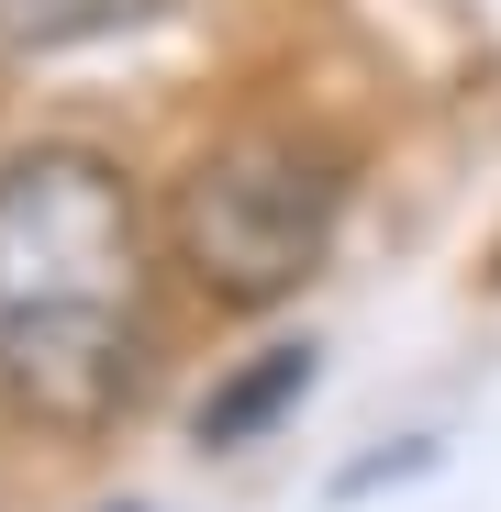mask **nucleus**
I'll use <instances>...</instances> for the list:
<instances>
[{
    "label": "nucleus",
    "instance_id": "20e7f679",
    "mask_svg": "<svg viewBox=\"0 0 501 512\" xmlns=\"http://www.w3.org/2000/svg\"><path fill=\"white\" fill-rule=\"evenodd\" d=\"M156 12V0H0V45H78V34H112Z\"/></svg>",
    "mask_w": 501,
    "mask_h": 512
},
{
    "label": "nucleus",
    "instance_id": "7ed1b4c3",
    "mask_svg": "<svg viewBox=\"0 0 501 512\" xmlns=\"http://www.w3.org/2000/svg\"><path fill=\"white\" fill-rule=\"evenodd\" d=\"M301 390H312V346L257 357V368H245L223 401H201V446H245V435H257V423H268L279 401H301Z\"/></svg>",
    "mask_w": 501,
    "mask_h": 512
},
{
    "label": "nucleus",
    "instance_id": "f257e3e1",
    "mask_svg": "<svg viewBox=\"0 0 501 512\" xmlns=\"http://www.w3.org/2000/svg\"><path fill=\"white\" fill-rule=\"evenodd\" d=\"M145 212L90 145H34L0 167V401L90 435L145 390Z\"/></svg>",
    "mask_w": 501,
    "mask_h": 512
},
{
    "label": "nucleus",
    "instance_id": "f03ea898",
    "mask_svg": "<svg viewBox=\"0 0 501 512\" xmlns=\"http://www.w3.org/2000/svg\"><path fill=\"white\" fill-rule=\"evenodd\" d=\"M334 212H346V167L301 134H245V145H212L179 201H167V245L201 301L223 312H268L290 301L323 245H334Z\"/></svg>",
    "mask_w": 501,
    "mask_h": 512
}]
</instances>
